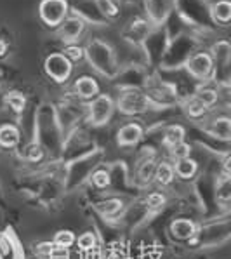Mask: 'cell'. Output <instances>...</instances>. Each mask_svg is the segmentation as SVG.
Masks as SVG:
<instances>
[{"label":"cell","instance_id":"cell-1","mask_svg":"<svg viewBox=\"0 0 231 259\" xmlns=\"http://www.w3.org/2000/svg\"><path fill=\"white\" fill-rule=\"evenodd\" d=\"M83 51H85V56L89 58L90 65L98 71H101L103 75L113 77L117 73V58H115L113 47L108 42L101 40V38H93L83 47Z\"/></svg>","mask_w":231,"mask_h":259},{"label":"cell","instance_id":"cell-2","mask_svg":"<svg viewBox=\"0 0 231 259\" xmlns=\"http://www.w3.org/2000/svg\"><path fill=\"white\" fill-rule=\"evenodd\" d=\"M115 108H118L123 115H139L150 108V98L137 89H127L118 96Z\"/></svg>","mask_w":231,"mask_h":259},{"label":"cell","instance_id":"cell-3","mask_svg":"<svg viewBox=\"0 0 231 259\" xmlns=\"http://www.w3.org/2000/svg\"><path fill=\"white\" fill-rule=\"evenodd\" d=\"M43 70H45L47 77H51L54 82L65 83L73 71V63L63 53H53L43 61Z\"/></svg>","mask_w":231,"mask_h":259},{"label":"cell","instance_id":"cell-4","mask_svg":"<svg viewBox=\"0 0 231 259\" xmlns=\"http://www.w3.org/2000/svg\"><path fill=\"white\" fill-rule=\"evenodd\" d=\"M40 19L51 28H58L63 19L68 16V2L66 0H42L38 6Z\"/></svg>","mask_w":231,"mask_h":259},{"label":"cell","instance_id":"cell-5","mask_svg":"<svg viewBox=\"0 0 231 259\" xmlns=\"http://www.w3.org/2000/svg\"><path fill=\"white\" fill-rule=\"evenodd\" d=\"M113 111H115V101L111 96L108 94L96 96L93 103L89 105V122L96 127L105 125L111 118Z\"/></svg>","mask_w":231,"mask_h":259},{"label":"cell","instance_id":"cell-6","mask_svg":"<svg viewBox=\"0 0 231 259\" xmlns=\"http://www.w3.org/2000/svg\"><path fill=\"white\" fill-rule=\"evenodd\" d=\"M83 30H85V21L82 18H78V16H70L68 18L66 16L61 25L56 28V37L65 44H75L83 33Z\"/></svg>","mask_w":231,"mask_h":259},{"label":"cell","instance_id":"cell-7","mask_svg":"<svg viewBox=\"0 0 231 259\" xmlns=\"http://www.w3.org/2000/svg\"><path fill=\"white\" fill-rule=\"evenodd\" d=\"M186 70L191 77L197 80H205L214 73V61L209 53H197L193 54L186 63Z\"/></svg>","mask_w":231,"mask_h":259},{"label":"cell","instance_id":"cell-8","mask_svg":"<svg viewBox=\"0 0 231 259\" xmlns=\"http://www.w3.org/2000/svg\"><path fill=\"white\" fill-rule=\"evenodd\" d=\"M174 7H176V0H146L148 21L153 25H162L172 13Z\"/></svg>","mask_w":231,"mask_h":259},{"label":"cell","instance_id":"cell-9","mask_svg":"<svg viewBox=\"0 0 231 259\" xmlns=\"http://www.w3.org/2000/svg\"><path fill=\"white\" fill-rule=\"evenodd\" d=\"M145 136V131L137 122H129L122 125L117 133V145L118 146H134Z\"/></svg>","mask_w":231,"mask_h":259},{"label":"cell","instance_id":"cell-10","mask_svg":"<svg viewBox=\"0 0 231 259\" xmlns=\"http://www.w3.org/2000/svg\"><path fill=\"white\" fill-rule=\"evenodd\" d=\"M150 31H151V23L148 21V19L137 18V19H132V21L125 26V30H123V37L132 44H139L148 37Z\"/></svg>","mask_w":231,"mask_h":259},{"label":"cell","instance_id":"cell-11","mask_svg":"<svg viewBox=\"0 0 231 259\" xmlns=\"http://www.w3.org/2000/svg\"><path fill=\"white\" fill-rule=\"evenodd\" d=\"M75 93L80 96L82 99H94L96 96H99V83L96 78L83 75V77L75 80Z\"/></svg>","mask_w":231,"mask_h":259},{"label":"cell","instance_id":"cell-12","mask_svg":"<svg viewBox=\"0 0 231 259\" xmlns=\"http://www.w3.org/2000/svg\"><path fill=\"white\" fill-rule=\"evenodd\" d=\"M170 230H172L174 237L179 238V240H191L197 235V226L190 219H176L170 225Z\"/></svg>","mask_w":231,"mask_h":259},{"label":"cell","instance_id":"cell-13","mask_svg":"<svg viewBox=\"0 0 231 259\" xmlns=\"http://www.w3.org/2000/svg\"><path fill=\"white\" fill-rule=\"evenodd\" d=\"M21 141V134H19V129L11 123H4L0 125V146L4 148H14V146L19 145Z\"/></svg>","mask_w":231,"mask_h":259},{"label":"cell","instance_id":"cell-14","mask_svg":"<svg viewBox=\"0 0 231 259\" xmlns=\"http://www.w3.org/2000/svg\"><path fill=\"white\" fill-rule=\"evenodd\" d=\"M210 14L212 19L219 25H228L231 19V4L228 0H217L212 7H210Z\"/></svg>","mask_w":231,"mask_h":259},{"label":"cell","instance_id":"cell-15","mask_svg":"<svg viewBox=\"0 0 231 259\" xmlns=\"http://www.w3.org/2000/svg\"><path fill=\"white\" fill-rule=\"evenodd\" d=\"M209 134L214 138H219L222 141H228L229 136H231V123H229V118L228 117H221V118H216L212 123L209 125Z\"/></svg>","mask_w":231,"mask_h":259},{"label":"cell","instance_id":"cell-16","mask_svg":"<svg viewBox=\"0 0 231 259\" xmlns=\"http://www.w3.org/2000/svg\"><path fill=\"white\" fill-rule=\"evenodd\" d=\"M172 167H174V174H177L181 179H191L198 170V164L191 157L177 160Z\"/></svg>","mask_w":231,"mask_h":259},{"label":"cell","instance_id":"cell-17","mask_svg":"<svg viewBox=\"0 0 231 259\" xmlns=\"http://www.w3.org/2000/svg\"><path fill=\"white\" fill-rule=\"evenodd\" d=\"M184 136H186V131L182 125H170L165 129V133H163V146H167V148H172V146H176L177 143L184 141Z\"/></svg>","mask_w":231,"mask_h":259},{"label":"cell","instance_id":"cell-18","mask_svg":"<svg viewBox=\"0 0 231 259\" xmlns=\"http://www.w3.org/2000/svg\"><path fill=\"white\" fill-rule=\"evenodd\" d=\"M174 167L170 164H167V162H162V164H157V167H155V176L153 179L158 183L160 186H167L172 183L174 179Z\"/></svg>","mask_w":231,"mask_h":259},{"label":"cell","instance_id":"cell-19","mask_svg":"<svg viewBox=\"0 0 231 259\" xmlns=\"http://www.w3.org/2000/svg\"><path fill=\"white\" fill-rule=\"evenodd\" d=\"M4 101L9 105V108L13 110L14 113H23L26 108V98L19 93V91H11V93H7Z\"/></svg>","mask_w":231,"mask_h":259},{"label":"cell","instance_id":"cell-20","mask_svg":"<svg viewBox=\"0 0 231 259\" xmlns=\"http://www.w3.org/2000/svg\"><path fill=\"white\" fill-rule=\"evenodd\" d=\"M210 56H214L212 58V61L214 63H222V66H226L228 65V59H229V44L226 42V40H221V42H217V44H214L212 46V54Z\"/></svg>","mask_w":231,"mask_h":259},{"label":"cell","instance_id":"cell-21","mask_svg":"<svg viewBox=\"0 0 231 259\" xmlns=\"http://www.w3.org/2000/svg\"><path fill=\"white\" fill-rule=\"evenodd\" d=\"M195 98L198 99V101L202 103V105L205 106L207 110L210 108V106H214L217 103L219 96H217V91L214 89H209V87H205V89H198L197 93H195Z\"/></svg>","mask_w":231,"mask_h":259},{"label":"cell","instance_id":"cell-22","mask_svg":"<svg viewBox=\"0 0 231 259\" xmlns=\"http://www.w3.org/2000/svg\"><path fill=\"white\" fill-rule=\"evenodd\" d=\"M75 242H77L78 249L83 250V252H93V250L96 249V245H98V238H96V235L93 232L82 233Z\"/></svg>","mask_w":231,"mask_h":259},{"label":"cell","instance_id":"cell-23","mask_svg":"<svg viewBox=\"0 0 231 259\" xmlns=\"http://www.w3.org/2000/svg\"><path fill=\"white\" fill-rule=\"evenodd\" d=\"M122 207H123L122 200H118V198H110V200L101 202V204L98 205V209L101 210V214H105V216H115V214L120 212Z\"/></svg>","mask_w":231,"mask_h":259},{"label":"cell","instance_id":"cell-24","mask_svg":"<svg viewBox=\"0 0 231 259\" xmlns=\"http://www.w3.org/2000/svg\"><path fill=\"white\" fill-rule=\"evenodd\" d=\"M75 240H77V237H75L73 232H70V230H61V232H58L54 235V244L58 247H65V249H68L75 244Z\"/></svg>","mask_w":231,"mask_h":259},{"label":"cell","instance_id":"cell-25","mask_svg":"<svg viewBox=\"0 0 231 259\" xmlns=\"http://www.w3.org/2000/svg\"><path fill=\"white\" fill-rule=\"evenodd\" d=\"M155 167H157V164L155 162H145L141 167H139L137 170V179L143 183V185H148L150 181H153V176H155Z\"/></svg>","mask_w":231,"mask_h":259},{"label":"cell","instance_id":"cell-26","mask_svg":"<svg viewBox=\"0 0 231 259\" xmlns=\"http://www.w3.org/2000/svg\"><path fill=\"white\" fill-rule=\"evenodd\" d=\"M184 110H186V113L190 115V117H193V118H198V117H202V115L205 113L207 108L204 105H202L200 101H198L197 98H190L188 101H186V105H184Z\"/></svg>","mask_w":231,"mask_h":259},{"label":"cell","instance_id":"cell-27","mask_svg":"<svg viewBox=\"0 0 231 259\" xmlns=\"http://www.w3.org/2000/svg\"><path fill=\"white\" fill-rule=\"evenodd\" d=\"M96 2H98V9L101 11L106 18H117L118 13H120V9H118V6L115 4V0H96Z\"/></svg>","mask_w":231,"mask_h":259},{"label":"cell","instance_id":"cell-28","mask_svg":"<svg viewBox=\"0 0 231 259\" xmlns=\"http://www.w3.org/2000/svg\"><path fill=\"white\" fill-rule=\"evenodd\" d=\"M63 54H65L71 63H75V61H80V59H83L85 51H83V47L78 46V44H68V46L65 47V53Z\"/></svg>","mask_w":231,"mask_h":259},{"label":"cell","instance_id":"cell-29","mask_svg":"<svg viewBox=\"0 0 231 259\" xmlns=\"http://www.w3.org/2000/svg\"><path fill=\"white\" fill-rule=\"evenodd\" d=\"M170 155H172V158L176 162L182 160V158H188L191 155V146L188 145V143L181 141V143H177L176 146H172V148H170Z\"/></svg>","mask_w":231,"mask_h":259},{"label":"cell","instance_id":"cell-30","mask_svg":"<svg viewBox=\"0 0 231 259\" xmlns=\"http://www.w3.org/2000/svg\"><path fill=\"white\" fill-rule=\"evenodd\" d=\"M93 183L98 188H106V186H110V183H111L110 172L108 170H96L93 174Z\"/></svg>","mask_w":231,"mask_h":259},{"label":"cell","instance_id":"cell-31","mask_svg":"<svg viewBox=\"0 0 231 259\" xmlns=\"http://www.w3.org/2000/svg\"><path fill=\"white\" fill-rule=\"evenodd\" d=\"M25 157L28 158L30 162H38L42 160L43 157V151H42V146L37 145V143H33V145H30L25 151Z\"/></svg>","mask_w":231,"mask_h":259},{"label":"cell","instance_id":"cell-32","mask_svg":"<svg viewBox=\"0 0 231 259\" xmlns=\"http://www.w3.org/2000/svg\"><path fill=\"white\" fill-rule=\"evenodd\" d=\"M163 204H165V197H163L160 191H153V193H150L146 197V205L150 209H160Z\"/></svg>","mask_w":231,"mask_h":259},{"label":"cell","instance_id":"cell-33","mask_svg":"<svg viewBox=\"0 0 231 259\" xmlns=\"http://www.w3.org/2000/svg\"><path fill=\"white\" fill-rule=\"evenodd\" d=\"M222 186H219V190H217V198L219 200H228L229 198V183H228V176H224V179H222V183H221Z\"/></svg>","mask_w":231,"mask_h":259},{"label":"cell","instance_id":"cell-34","mask_svg":"<svg viewBox=\"0 0 231 259\" xmlns=\"http://www.w3.org/2000/svg\"><path fill=\"white\" fill-rule=\"evenodd\" d=\"M54 249V242H42V244H38L35 247V250H37V254H40V256H49V252Z\"/></svg>","mask_w":231,"mask_h":259},{"label":"cell","instance_id":"cell-35","mask_svg":"<svg viewBox=\"0 0 231 259\" xmlns=\"http://www.w3.org/2000/svg\"><path fill=\"white\" fill-rule=\"evenodd\" d=\"M6 53H7V42L0 38V58H2V56L6 54Z\"/></svg>","mask_w":231,"mask_h":259}]
</instances>
